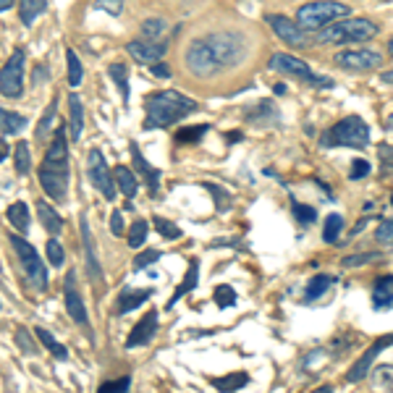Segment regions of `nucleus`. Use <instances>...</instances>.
I'll return each mask as SVG.
<instances>
[{
  "label": "nucleus",
  "mask_w": 393,
  "mask_h": 393,
  "mask_svg": "<svg viewBox=\"0 0 393 393\" xmlns=\"http://www.w3.org/2000/svg\"><path fill=\"white\" fill-rule=\"evenodd\" d=\"M244 58V37L239 32H213L207 37H196L189 42L184 53L189 74L199 79H210L223 69H231Z\"/></svg>",
  "instance_id": "1"
},
{
  "label": "nucleus",
  "mask_w": 393,
  "mask_h": 393,
  "mask_svg": "<svg viewBox=\"0 0 393 393\" xmlns=\"http://www.w3.org/2000/svg\"><path fill=\"white\" fill-rule=\"evenodd\" d=\"M196 110H199L196 100L181 95L176 89H163V92H155L145 100V124H142V128L145 131L168 128L192 116V113H196Z\"/></svg>",
  "instance_id": "2"
},
{
  "label": "nucleus",
  "mask_w": 393,
  "mask_h": 393,
  "mask_svg": "<svg viewBox=\"0 0 393 393\" xmlns=\"http://www.w3.org/2000/svg\"><path fill=\"white\" fill-rule=\"evenodd\" d=\"M370 145V126L362 116H346L338 124L325 131L320 137V147L333 149V147H349V149H367Z\"/></svg>",
  "instance_id": "3"
},
{
  "label": "nucleus",
  "mask_w": 393,
  "mask_h": 393,
  "mask_svg": "<svg viewBox=\"0 0 393 393\" xmlns=\"http://www.w3.org/2000/svg\"><path fill=\"white\" fill-rule=\"evenodd\" d=\"M380 27L373 24L370 19H344L333 24V27H325L323 32L314 34V42L320 45H346V42H367V39L378 37Z\"/></svg>",
  "instance_id": "4"
},
{
  "label": "nucleus",
  "mask_w": 393,
  "mask_h": 393,
  "mask_svg": "<svg viewBox=\"0 0 393 393\" xmlns=\"http://www.w3.org/2000/svg\"><path fill=\"white\" fill-rule=\"evenodd\" d=\"M352 8L346 3H335V0H325V3H307L296 11V24L305 32H323L325 24L333 27L335 21L349 19Z\"/></svg>",
  "instance_id": "5"
},
{
  "label": "nucleus",
  "mask_w": 393,
  "mask_h": 393,
  "mask_svg": "<svg viewBox=\"0 0 393 393\" xmlns=\"http://www.w3.org/2000/svg\"><path fill=\"white\" fill-rule=\"evenodd\" d=\"M267 66H270V71H281L286 76L299 79V81H305L307 87H314V89H331L335 84L331 76L314 74V71L309 69V63L299 60L296 55H291V53H273L270 60H267Z\"/></svg>",
  "instance_id": "6"
},
{
  "label": "nucleus",
  "mask_w": 393,
  "mask_h": 393,
  "mask_svg": "<svg viewBox=\"0 0 393 393\" xmlns=\"http://www.w3.org/2000/svg\"><path fill=\"white\" fill-rule=\"evenodd\" d=\"M8 241H11V249L16 252V260L21 262L24 273L29 278L32 288H34V291H45V288H48V270L42 265L37 249H34L27 239H21L19 234H8Z\"/></svg>",
  "instance_id": "7"
},
{
  "label": "nucleus",
  "mask_w": 393,
  "mask_h": 393,
  "mask_svg": "<svg viewBox=\"0 0 393 393\" xmlns=\"http://www.w3.org/2000/svg\"><path fill=\"white\" fill-rule=\"evenodd\" d=\"M24 69H27V50L16 48L0 71V92L3 98L16 100L24 95Z\"/></svg>",
  "instance_id": "8"
},
{
  "label": "nucleus",
  "mask_w": 393,
  "mask_h": 393,
  "mask_svg": "<svg viewBox=\"0 0 393 393\" xmlns=\"http://www.w3.org/2000/svg\"><path fill=\"white\" fill-rule=\"evenodd\" d=\"M39 168L60 173V176H69V126H55L53 145L48 147Z\"/></svg>",
  "instance_id": "9"
},
{
  "label": "nucleus",
  "mask_w": 393,
  "mask_h": 393,
  "mask_svg": "<svg viewBox=\"0 0 393 393\" xmlns=\"http://www.w3.org/2000/svg\"><path fill=\"white\" fill-rule=\"evenodd\" d=\"M265 21L270 24V29L284 39L286 45H294V48H309V45H312V37H309L296 21L284 16V13H267Z\"/></svg>",
  "instance_id": "10"
},
{
  "label": "nucleus",
  "mask_w": 393,
  "mask_h": 393,
  "mask_svg": "<svg viewBox=\"0 0 393 393\" xmlns=\"http://www.w3.org/2000/svg\"><path fill=\"white\" fill-rule=\"evenodd\" d=\"M89 181L95 184L100 194L105 199H116V181H113V173H110L108 163H105V155L100 149H89Z\"/></svg>",
  "instance_id": "11"
},
{
  "label": "nucleus",
  "mask_w": 393,
  "mask_h": 393,
  "mask_svg": "<svg viewBox=\"0 0 393 393\" xmlns=\"http://www.w3.org/2000/svg\"><path fill=\"white\" fill-rule=\"evenodd\" d=\"M388 346H393V333H385V335H380V338H375L373 344H370V349L346 370V383H359V380H364L367 373H370V367H373V362L388 349Z\"/></svg>",
  "instance_id": "12"
},
{
  "label": "nucleus",
  "mask_w": 393,
  "mask_h": 393,
  "mask_svg": "<svg viewBox=\"0 0 393 393\" xmlns=\"http://www.w3.org/2000/svg\"><path fill=\"white\" fill-rule=\"evenodd\" d=\"M333 60L341 69L370 71V69H378V66L383 63V55L375 53V50H344V53H335Z\"/></svg>",
  "instance_id": "13"
},
{
  "label": "nucleus",
  "mask_w": 393,
  "mask_h": 393,
  "mask_svg": "<svg viewBox=\"0 0 393 393\" xmlns=\"http://www.w3.org/2000/svg\"><path fill=\"white\" fill-rule=\"evenodd\" d=\"M168 45H163V42H147V39H131L126 45V53L131 55V58L137 60V63H142V66H155V63H160V58L166 55Z\"/></svg>",
  "instance_id": "14"
},
{
  "label": "nucleus",
  "mask_w": 393,
  "mask_h": 393,
  "mask_svg": "<svg viewBox=\"0 0 393 393\" xmlns=\"http://www.w3.org/2000/svg\"><path fill=\"white\" fill-rule=\"evenodd\" d=\"M157 325H160V312L157 309H149L137 325L134 331L128 333L126 338V349H137V346H147L152 338L157 335Z\"/></svg>",
  "instance_id": "15"
},
{
  "label": "nucleus",
  "mask_w": 393,
  "mask_h": 393,
  "mask_svg": "<svg viewBox=\"0 0 393 393\" xmlns=\"http://www.w3.org/2000/svg\"><path fill=\"white\" fill-rule=\"evenodd\" d=\"M63 302H66V309L69 314L76 320L81 328H89V317H87V307L81 302V296L76 291V275L69 273L66 275V281H63Z\"/></svg>",
  "instance_id": "16"
},
{
  "label": "nucleus",
  "mask_w": 393,
  "mask_h": 393,
  "mask_svg": "<svg viewBox=\"0 0 393 393\" xmlns=\"http://www.w3.org/2000/svg\"><path fill=\"white\" fill-rule=\"evenodd\" d=\"M128 149H131V160H134V168H137V173L145 178L149 196L155 199V196L160 194V171H157L155 166H149L147 160H145L142 149L137 147V142H131V145H128Z\"/></svg>",
  "instance_id": "17"
},
{
  "label": "nucleus",
  "mask_w": 393,
  "mask_h": 393,
  "mask_svg": "<svg viewBox=\"0 0 393 393\" xmlns=\"http://www.w3.org/2000/svg\"><path fill=\"white\" fill-rule=\"evenodd\" d=\"M375 309H393V275H380L373 284Z\"/></svg>",
  "instance_id": "18"
},
{
  "label": "nucleus",
  "mask_w": 393,
  "mask_h": 393,
  "mask_svg": "<svg viewBox=\"0 0 393 393\" xmlns=\"http://www.w3.org/2000/svg\"><path fill=\"white\" fill-rule=\"evenodd\" d=\"M152 296V288H124L118 296V314H128L131 309H137Z\"/></svg>",
  "instance_id": "19"
},
{
  "label": "nucleus",
  "mask_w": 393,
  "mask_h": 393,
  "mask_svg": "<svg viewBox=\"0 0 393 393\" xmlns=\"http://www.w3.org/2000/svg\"><path fill=\"white\" fill-rule=\"evenodd\" d=\"M37 215H39V223H42V228L48 231V234H53V239L63 231V218L58 215V210L50 205V202H45V199H39L37 202Z\"/></svg>",
  "instance_id": "20"
},
{
  "label": "nucleus",
  "mask_w": 393,
  "mask_h": 393,
  "mask_svg": "<svg viewBox=\"0 0 393 393\" xmlns=\"http://www.w3.org/2000/svg\"><path fill=\"white\" fill-rule=\"evenodd\" d=\"M79 226H81V244H84V255H87V267L92 273V281L100 278V265H98V257H95V246H92V234H89V223L87 215L79 218Z\"/></svg>",
  "instance_id": "21"
},
{
  "label": "nucleus",
  "mask_w": 393,
  "mask_h": 393,
  "mask_svg": "<svg viewBox=\"0 0 393 393\" xmlns=\"http://www.w3.org/2000/svg\"><path fill=\"white\" fill-rule=\"evenodd\" d=\"M69 116H71V126H69V137L74 142H79L81 137V128H84V110H81V98L76 92L69 95Z\"/></svg>",
  "instance_id": "22"
},
{
  "label": "nucleus",
  "mask_w": 393,
  "mask_h": 393,
  "mask_svg": "<svg viewBox=\"0 0 393 393\" xmlns=\"http://www.w3.org/2000/svg\"><path fill=\"white\" fill-rule=\"evenodd\" d=\"M196 275H199V260H189V270H187V278H184V284L178 286L176 291H173V296H171V302H168V309H173V307L178 305V299H184V294H189V291H194L196 288Z\"/></svg>",
  "instance_id": "23"
},
{
  "label": "nucleus",
  "mask_w": 393,
  "mask_h": 393,
  "mask_svg": "<svg viewBox=\"0 0 393 393\" xmlns=\"http://www.w3.org/2000/svg\"><path fill=\"white\" fill-rule=\"evenodd\" d=\"M335 284V275H328V273H317L309 278V284L305 288V299L307 302H314V299H320L325 296V291Z\"/></svg>",
  "instance_id": "24"
},
{
  "label": "nucleus",
  "mask_w": 393,
  "mask_h": 393,
  "mask_svg": "<svg viewBox=\"0 0 393 393\" xmlns=\"http://www.w3.org/2000/svg\"><path fill=\"white\" fill-rule=\"evenodd\" d=\"M55 116H58V100L53 98L50 100V105L45 108V113H42V118H39V124H37V142L39 145H45L50 134H55V131H53Z\"/></svg>",
  "instance_id": "25"
},
{
  "label": "nucleus",
  "mask_w": 393,
  "mask_h": 393,
  "mask_svg": "<svg viewBox=\"0 0 393 393\" xmlns=\"http://www.w3.org/2000/svg\"><path fill=\"white\" fill-rule=\"evenodd\" d=\"M108 76L116 81V87H118V92H121L124 105H128V95H131V89H128V66L126 63H110Z\"/></svg>",
  "instance_id": "26"
},
{
  "label": "nucleus",
  "mask_w": 393,
  "mask_h": 393,
  "mask_svg": "<svg viewBox=\"0 0 393 393\" xmlns=\"http://www.w3.org/2000/svg\"><path fill=\"white\" fill-rule=\"evenodd\" d=\"M116 184H118V192L126 196V199H134V194L139 192L137 176L126 166H116Z\"/></svg>",
  "instance_id": "27"
},
{
  "label": "nucleus",
  "mask_w": 393,
  "mask_h": 393,
  "mask_svg": "<svg viewBox=\"0 0 393 393\" xmlns=\"http://www.w3.org/2000/svg\"><path fill=\"white\" fill-rule=\"evenodd\" d=\"M6 218L11 220V226L16 228L19 234H27L29 231V207L24 202H13V205L6 210Z\"/></svg>",
  "instance_id": "28"
},
{
  "label": "nucleus",
  "mask_w": 393,
  "mask_h": 393,
  "mask_svg": "<svg viewBox=\"0 0 393 393\" xmlns=\"http://www.w3.org/2000/svg\"><path fill=\"white\" fill-rule=\"evenodd\" d=\"M45 11H48V0H21V3H19L21 24L32 27V24H34V19H37L39 13H45Z\"/></svg>",
  "instance_id": "29"
},
{
  "label": "nucleus",
  "mask_w": 393,
  "mask_h": 393,
  "mask_svg": "<svg viewBox=\"0 0 393 393\" xmlns=\"http://www.w3.org/2000/svg\"><path fill=\"white\" fill-rule=\"evenodd\" d=\"M213 388H218L220 393H234L239 388H244L249 383V375L246 373H231V375H223V378H215V380H210Z\"/></svg>",
  "instance_id": "30"
},
{
  "label": "nucleus",
  "mask_w": 393,
  "mask_h": 393,
  "mask_svg": "<svg viewBox=\"0 0 393 393\" xmlns=\"http://www.w3.org/2000/svg\"><path fill=\"white\" fill-rule=\"evenodd\" d=\"M0 128H3V137L19 134L21 128H27V118L19 116V113H13V110H8V108H3L0 110Z\"/></svg>",
  "instance_id": "31"
},
{
  "label": "nucleus",
  "mask_w": 393,
  "mask_h": 393,
  "mask_svg": "<svg viewBox=\"0 0 393 393\" xmlns=\"http://www.w3.org/2000/svg\"><path fill=\"white\" fill-rule=\"evenodd\" d=\"M34 335H37L39 341H42V346L48 349V352H53L58 359H69V349L60 344L55 335L50 333V331H45V328H34Z\"/></svg>",
  "instance_id": "32"
},
{
  "label": "nucleus",
  "mask_w": 393,
  "mask_h": 393,
  "mask_svg": "<svg viewBox=\"0 0 393 393\" xmlns=\"http://www.w3.org/2000/svg\"><path fill=\"white\" fill-rule=\"evenodd\" d=\"M66 66H69V74H66V79H69V87H79V84H81V79H84V66H81L79 55L74 53V48L66 50Z\"/></svg>",
  "instance_id": "33"
},
{
  "label": "nucleus",
  "mask_w": 393,
  "mask_h": 393,
  "mask_svg": "<svg viewBox=\"0 0 393 393\" xmlns=\"http://www.w3.org/2000/svg\"><path fill=\"white\" fill-rule=\"evenodd\" d=\"M13 163H16V173L19 176H27L32 171V149L29 142H19L16 145V152H13Z\"/></svg>",
  "instance_id": "34"
},
{
  "label": "nucleus",
  "mask_w": 393,
  "mask_h": 393,
  "mask_svg": "<svg viewBox=\"0 0 393 393\" xmlns=\"http://www.w3.org/2000/svg\"><path fill=\"white\" fill-rule=\"evenodd\" d=\"M344 231V218L338 215V213H331V215L325 218V226H323V241L328 244H335L338 241V234Z\"/></svg>",
  "instance_id": "35"
},
{
  "label": "nucleus",
  "mask_w": 393,
  "mask_h": 393,
  "mask_svg": "<svg viewBox=\"0 0 393 393\" xmlns=\"http://www.w3.org/2000/svg\"><path fill=\"white\" fill-rule=\"evenodd\" d=\"M147 231H149L147 220L137 218V220L131 223V228H128V236H126L128 246H131V249H139V246L147 241Z\"/></svg>",
  "instance_id": "36"
},
{
  "label": "nucleus",
  "mask_w": 393,
  "mask_h": 393,
  "mask_svg": "<svg viewBox=\"0 0 393 393\" xmlns=\"http://www.w3.org/2000/svg\"><path fill=\"white\" fill-rule=\"evenodd\" d=\"M288 199H291V210H294L296 220H299V223H305V226H312L314 220H317V213H314V207L302 205V202H299L294 194H288Z\"/></svg>",
  "instance_id": "37"
},
{
  "label": "nucleus",
  "mask_w": 393,
  "mask_h": 393,
  "mask_svg": "<svg viewBox=\"0 0 393 393\" xmlns=\"http://www.w3.org/2000/svg\"><path fill=\"white\" fill-rule=\"evenodd\" d=\"M166 32V21L163 19H145L142 21V37L147 42H157V37Z\"/></svg>",
  "instance_id": "38"
},
{
  "label": "nucleus",
  "mask_w": 393,
  "mask_h": 393,
  "mask_svg": "<svg viewBox=\"0 0 393 393\" xmlns=\"http://www.w3.org/2000/svg\"><path fill=\"white\" fill-rule=\"evenodd\" d=\"M380 260H383L380 252H362V255L344 257V260H341V265L344 267H359V265H370V262H380Z\"/></svg>",
  "instance_id": "39"
},
{
  "label": "nucleus",
  "mask_w": 393,
  "mask_h": 393,
  "mask_svg": "<svg viewBox=\"0 0 393 393\" xmlns=\"http://www.w3.org/2000/svg\"><path fill=\"white\" fill-rule=\"evenodd\" d=\"M378 157H380V176L383 178L393 176V145L383 142V145L378 147Z\"/></svg>",
  "instance_id": "40"
},
{
  "label": "nucleus",
  "mask_w": 393,
  "mask_h": 393,
  "mask_svg": "<svg viewBox=\"0 0 393 393\" xmlns=\"http://www.w3.org/2000/svg\"><path fill=\"white\" fill-rule=\"evenodd\" d=\"M155 228L157 234L163 236V239H168V241H173V239H181V228L176 226V223H171V220H166V218H157L155 215Z\"/></svg>",
  "instance_id": "41"
},
{
  "label": "nucleus",
  "mask_w": 393,
  "mask_h": 393,
  "mask_svg": "<svg viewBox=\"0 0 393 393\" xmlns=\"http://www.w3.org/2000/svg\"><path fill=\"white\" fill-rule=\"evenodd\" d=\"M45 252H48V262L53 267H60L63 265V260H66V255H63V246H60L58 239H48V244H45Z\"/></svg>",
  "instance_id": "42"
},
{
  "label": "nucleus",
  "mask_w": 393,
  "mask_h": 393,
  "mask_svg": "<svg viewBox=\"0 0 393 393\" xmlns=\"http://www.w3.org/2000/svg\"><path fill=\"white\" fill-rule=\"evenodd\" d=\"M207 128L210 124H202V126H189V128H181L176 134V142H199V139L207 134Z\"/></svg>",
  "instance_id": "43"
},
{
  "label": "nucleus",
  "mask_w": 393,
  "mask_h": 393,
  "mask_svg": "<svg viewBox=\"0 0 393 393\" xmlns=\"http://www.w3.org/2000/svg\"><path fill=\"white\" fill-rule=\"evenodd\" d=\"M160 257H163V252H160V249H147V252H142V255L134 257L131 267H134V270H145V267H149L152 262H157Z\"/></svg>",
  "instance_id": "44"
},
{
  "label": "nucleus",
  "mask_w": 393,
  "mask_h": 393,
  "mask_svg": "<svg viewBox=\"0 0 393 393\" xmlns=\"http://www.w3.org/2000/svg\"><path fill=\"white\" fill-rule=\"evenodd\" d=\"M370 171H373L370 160H364V157H354V160H352V171H349V178H352V181L367 178V176H370Z\"/></svg>",
  "instance_id": "45"
},
{
  "label": "nucleus",
  "mask_w": 393,
  "mask_h": 393,
  "mask_svg": "<svg viewBox=\"0 0 393 393\" xmlns=\"http://www.w3.org/2000/svg\"><path fill=\"white\" fill-rule=\"evenodd\" d=\"M131 388V378L124 375V378H118V380H110V383H102L98 388V393H128Z\"/></svg>",
  "instance_id": "46"
},
{
  "label": "nucleus",
  "mask_w": 393,
  "mask_h": 393,
  "mask_svg": "<svg viewBox=\"0 0 393 393\" xmlns=\"http://www.w3.org/2000/svg\"><path fill=\"white\" fill-rule=\"evenodd\" d=\"M215 305L220 307V309L236 305V291L231 288V286H218L215 288Z\"/></svg>",
  "instance_id": "47"
},
{
  "label": "nucleus",
  "mask_w": 393,
  "mask_h": 393,
  "mask_svg": "<svg viewBox=\"0 0 393 393\" xmlns=\"http://www.w3.org/2000/svg\"><path fill=\"white\" fill-rule=\"evenodd\" d=\"M375 239L380 241V244H393V218H388V220H383L380 226L375 228Z\"/></svg>",
  "instance_id": "48"
},
{
  "label": "nucleus",
  "mask_w": 393,
  "mask_h": 393,
  "mask_svg": "<svg viewBox=\"0 0 393 393\" xmlns=\"http://www.w3.org/2000/svg\"><path fill=\"white\" fill-rule=\"evenodd\" d=\"M205 189H210V192H213V196L218 199V210H226V207L231 205V196L226 194V189L215 187V184H205Z\"/></svg>",
  "instance_id": "49"
},
{
  "label": "nucleus",
  "mask_w": 393,
  "mask_h": 393,
  "mask_svg": "<svg viewBox=\"0 0 393 393\" xmlns=\"http://www.w3.org/2000/svg\"><path fill=\"white\" fill-rule=\"evenodd\" d=\"M16 341H19V346L24 349L27 354H34L37 352V346H34V341H29V331L27 328H19L16 331Z\"/></svg>",
  "instance_id": "50"
},
{
  "label": "nucleus",
  "mask_w": 393,
  "mask_h": 393,
  "mask_svg": "<svg viewBox=\"0 0 393 393\" xmlns=\"http://www.w3.org/2000/svg\"><path fill=\"white\" fill-rule=\"evenodd\" d=\"M92 8H95V11H108L110 16H118V13L124 11V6H121V3H113V0H100V3H95Z\"/></svg>",
  "instance_id": "51"
},
{
  "label": "nucleus",
  "mask_w": 393,
  "mask_h": 393,
  "mask_svg": "<svg viewBox=\"0 0 393 393\" xmlns=\"http://www.w3.org/2000/svg\"><path fill=\"white\" fill-rule=\"evenodd\" d=\"M375 378H378L380 383H391L393 385V364H383V367H378V370H375Z\"/></svg>",
  "instance_id": "52"
},
{
  "label": "nucleus",
  "mask_w": 393,
  "mask_h": 393,
  "mask_svg": "<svg viewBox=\"0 0 393 393\" xmlns=\"http://www.w3.org/2000/svg\"><path fill=\"white\" fill-rule=\"evenodd\" d=\"M110 231H113V236H124V215L118 210L110 215Z\"/></svg>",
  "instance_id": "53"
},
{
  "label": "nucleus",
  "mask_w": 393,
  "mask_h": 393,
  "mask_svg": "<svg viewBox=\"0 0 393 393\" xmlns=\"http://www.w3.org/2000/svg\"><path fill=\"white\" fill-rule=\"evenodd\" d=\"M149 71H152L157 79H168V76H171V71L166 69V63H155V66H152Z\"/></svg>",
  "instance_id": "54"
},
{
  "label": "nucleus",
  "mask_w": 393,
  "mask_h": 393,
  "mask_svg": "<svg viewBox=\"0 0 393 393\" xmlns=\"http://www.w3.org/2000/svg\"><path fill=\"white\" fill-rule=\"evenodd\" d=\"M380 81H383V84H388V87H393V69L383 71V74H380Z\"/></svg>",
  "instance_id": "55"
},
{
  "label": "nucleus",
  "mask_w": 393,
  "mask_h": 393,
  "mask_svg": "<svg viewBox=\"0 0 393 393\" xmlns=\"http://www.w3.org/2000/svg\"><path fill=\"white\" fill-rule=\"evenodd\" d=\"M314 393H333V385H320Z\"/></svg>",
  "instance_id": "56"
},
{
  "label": "nucleus",
  "mask_w": 393,
  "mask_h": 393,
  "mask_svg": "<svg viewBox=\"0 0 393 393\" xmlns=\"http://www.w3.org/2000/svg\"><path fill=\"white\" fill-rule=\"evenodd\" d=\"M6 157H8V145L3 142V147H0V160H6Z\"/></svg>",
  "instance_id": "57"
},
{
  "label": "nucleus",
  "mask_w": 393,
  "mask_h": 393,
  "mask_svg": "<svg viewBox=\"0 0 393 393\" xmlns=\"http://www.w3.org/2000/svg\"><path fill=\"white\" fill-rule=\"evenodd\" d=\"M273 92H275V95H286V84H275Z\"/></svg>",
  "instance_id": "58"
},
{
  "label": "nucleus",
  "mask_w": 393,
  "mask_h": 393,
  "mask_svg": "<svg viewBox=\"0 0 393 393\" xmlns=\"http://www.w3.org/2000/svg\"><path fill=\"white\" fill-rule=\"evenodd\" d=\"M388 128H391V131H393V113H391V116H388Z\"/></svg>",
  "instance_id": "59"
},
{
  "label": "nucleus",
  "mask_w": 393,
  "mask_h": 393,
  "mask_svg": "<svg viewBox=\"0 0 393 393\" xmlns=\"http://www.w3.org/2000/svg\"><path fill=\"white\" fill-rule=\"evenodd\" d=\"M388 53H391V58H393V39L388 42Z\"/></svg>",
  "instance_id": "60"
}]
</instances>
